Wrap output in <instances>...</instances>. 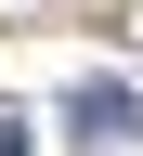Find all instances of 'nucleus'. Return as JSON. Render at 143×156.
Returning <instances> with one entry per match:
<instances>
[{"instance_id": "f257e3e1", "label": "nucleus", "mask_w": 143, "mask_h": 156, "mask_svg": "<svg viewBox=\"0 0 143 156\" xmlns=\"http://www.w3.org/2000/svg\"><path fill=\"white\" fill-rule=\"evenodd\" d=\"M65 130H78V143H130V130H143V104L117 91V78H91V91L65 104Z\"/></svg>"}, {"instance_id": "f03ea898", "label": "nucleus", "mask_w": 143, "mask_h": 156, "mask_svg": "<svg viewBox=\"0 0 143 156\" xmlns=\"http://www.w3.org/2000/svg\"><path fill=\"white\" fill-rule=\"evenodd\" d=\"M39 143V130H26V104H0V156H26Z\"/></svg>"}]
</instances>
